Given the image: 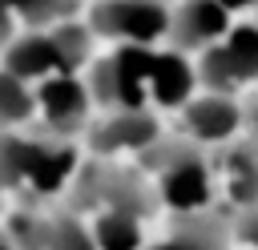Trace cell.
<instances>
[{"instance_id": "6da1fadb", "label": "cell", "mask_w": 258, "mask_h": 250, "mask_svg": "<svg viewBox=\"0 0 258 250\" xmlns=\"http://www.w3.org/2000/svg\"><path fill=\"white\" fill-rule=\"evenodd\" d=\"M202 77L210 93H230L254 81L258 77V28L242 24V28H230L222 44H210L202 56Z\"/></svg>"}, {"instance_id": "cb8c5ba5", "label": "cell", "mask_w": 258, "mask_h": 250, "mask_svg": "<svg viewBox=\"0 0 258 250\" xmlns=\"http://www.w3.org/2000/svg\"><path fill=\"white\" fill-rule=\"evenodd\" d=\"M250 117H254V129H258V105H254V113H250Z\"/></svg>"}, {"instance_id": "603a6c76", "label": "cell", "mask_w": 258, "mask_h": 250, "mask_svg": "<svg viewBox=\"0 0 258 250\" xmlns=\"http://www.w3.org/2000/svg\"><path fill=\"white\" fill-rule=\"evenodd\" d=\"M0 250H12V242H8V238H0Z\"/></svg>"}, {"instance_id": "7a4b0ae2", "label": "cell", "mask_w": 258, "mask_h": 250, "mask_svg": "<svg viewBox=\"0 0 258 250\" xmlns=\"http://www.w3.org/2000/svg\"><path fill=\"white\" fill-rule=\"evenodd\" d=\"M93 28L101 36H117L125 44H153L169 32V12L157 0H105L93 8Z\"/></svg>"}, {"instance_id": "5b68a950", "label": "cell", "mask_w": 258, "mask_h": 250, "mask_svg": "<svg viewBox=\"0 0 258 250\" xmlns=\"http://www.w3.org/2000/svg\"><path fill=\"white\" fill-rule=\"evenodd\" d=\"M169 32L181 48H210L218 36L230 32V12L218 0H185L169 20Z\"/></svg>"}, {"instance_id": "8fae6325", "label": "cell", "mask_w": 258, "mask_h": 250, "mask_svg": "<svg viewBox=\"0 0 258 250\" xmlns=\"http://www.w3.org/2000/svg\"><path fill=\"white\" fill-rule=\"evenodd\" d=\"M44 153V141H20V137H4L0 141V185H16L32 177L36 161Z\"/></svg>"}, {"instance_id": "ac0fdd59", "label": "cell", "mask_w": 258, "mask_h": 250, "mask_svg": "<svg viewBox=\"0 0 258 250\" xmlns=\"http://www.w3.org/2000/svg\"><path fill=\"white\" fill-rule=\"evenodd\" d=\"M77 0H16L12 12H20L28 24H52V20H64L73 12Z\"/></svg>"}, {"instance_id": "ba28073f", "label": "cell", "mask_w": 258, "mask_h": 250, "mask_svg": "<svg viewBox=\"0 0 258 250\" xmlns=\"http://www.w3.org/2000/svg\"><path fill=\"white\" fill-rule=\"evenodd\" d=\"M194 89V69L177 52H153L149 69V101L157 105H181Z\"/></svg>"}, {"instance_id": "5bb4252c", "label": "cell", "mask_w": 258, "mask_h": 250, "mask_svg": "<svg viewBox=\"0 0 258 250\" xmlns=\"http://www.w3.org/2000/svg\"><path fill=\"white\" fill-rule=\"evenodd\" d=\"M153 250H222V230L214 222H189L173 238L157 242Z\"/></svg>"}, {"instance_id": "44dd1931", "label": "cell", "mask_w": 258, "mask_h": 250, "mask_svg": "<svg viewBox=\"0 0 258 250\" xmlns=\"http://www.w3.org/2000/svg\"><path fill=\"white\" fill-rule=\"evenodd\" d=\"M226 12H238V8H250V4H258V0H218Z\"/></svg>"}, {"instance_id": "8992f818", "label": "cell", "mask_w": 258, "mask_h": 250, "mask_svg": "<svg viewBox=\"0 0 258 250\" xmlns=\"http://www.w3.org/2000/svg\"><path fill=\"white\" fill-rule=\"evenodd\" d=\"M185 125L198 141H226L242 125V109L226 93H206V97L185 105Z\"/></svg>"}, {"instance_id": "ffe728a7", "label": "cell", "mask_w": 258, "mask_h": 250, "mask_svg": "<svg viewBox=\"0 0 258 250\" xmlns=\"http://www.w3.org/2000/svg\"><path fill=\"white\" fill-rule=\"evenodd\" d=\"M8 44H12V12L0 8V48H8Z\"/></svg>"}, {"instance_id": "52a82bcc", "label": "cell", "mask_w": 258, "mask_h": 250, "mask_svg": "<svg viewBox=\"0 0 258 250\" xmlns=\"http://www.w3.org/2000/svg\"><path fill=\"white\" fill-rule=\"evenodd\" d=\"M4 73L20 77V81H48L52 73H64L60 65V52L52 44V36H24V40H12L8 44V56H4Z\"/></svg>"}, {"instance_id": "30bf717a", "label": "cell", "mask_w": 258, "mask_h": 250, "mask_svg": "<svg viewBox=\"0 0 258 250\" xmlns=\"http://www.w3.org/2000/svg\"><path fill=\"white\" fill-rule=\"evenodd\" d=\"M97 250H141V222L125 210H105L93 226Z\"/></svg>"}, {"instance_id": "7402d4cb", "label": "cell", "mask_w": 258, "mask_h": 250, "mask_svg": "<svg viewBox=\"0 0 258 250\" xmlns=\"http://www.w3.org/2000/svg\"><path fill=\"white\" fill-rule=\"evenodd\" d=\"M0 8H8V12H12V8H16V0H0Z\"/></svg>"}, {"instance_id": "3957f363", "label": "cell", "mask_w": 258, "mask_h": 250, "mask_svg": "<svg viewBox=\"0 0 258 250\" xmlns=\"http://www.w3.org/2000/svg\"><path fill=\"white\" fill-rule=\"evenodd\" d=\"M210 190H214V181H210V169H206L202 157H194V153H169L161 161V198L173 210H181V214L202 210L210 202Z\"/></svg>"}, {"instance_id": "9c48e42d", "label": "cell", "mask_w": 258, "mask_h": 250, "mask_svg": "<svg viewBox=\"0 0 258 250\" xmlns=\"http://www.w3.org/2000/svg\"><path fill=\"white\" fill-rule=\"evenodd\" d=\"M153 133H157V125L145 109H113L109 121L97 129V145L101 149H141L153 141Z\"/></svg>"}, {"instance_id": "2e32d148", "label": "cell", "mask_w": 258, "mask_h": 250, "mask_svg": "<svg viewBox=\"0 0 258 250\" xmlns=\"http://www.w3.org/2000/svg\"><path fill=\"white\" fill-rule=\"evenodd\" d=\"M48 36H52V44H56V52H60L64 73L85 60V52H89V28H81V24H56Z\"/></svg>"}, {"instance_id": "4fadbf2b", "label": "cell", "mask_w": 258, "mask_h": 250, "mask_svg": "<svg viewBox=\"0 0 258 250\" xmlns=\"http://www.w3.org/2000/svg\"><path fill=\"white\" fill-rule=\"evenodd\" d=\"M69 173H73V153H69L64 145H44V153H40L28 185H32L36 194H48V190H56Z\"/></svg>"}, {"instance_id": "d6986e66", "label": "cell", "mask_w": 258, "mask_h": 250, "mask_svg": "<svg viewBox=\"0 0 258 250\" xmlns=\"http://www.w3.org/2000/svg\"><path fill=\"white\" fill-rule=\"evenodd\" d=\"M44 242H48V222H40L32 214L12 218V250L16 246L20 250H44Z\"/></svg>"}, {"instance_id": "9a60e30c", "label": "cell", "mask_w": 258, "mask_h": 250, "mask_svg": "<svg viewBox=\"0 0 258 250\" xmlns=\"http://www.w3.org/2000/svg\"><path fill=\"white\" fill-rule=\"evenodd\" d=\"M32 113V93L20 77L12 73H0V125H12V121H24Z\"/></svg>"}, {"instance_id": "277c9868", "label": "cell", "mask_w": 258, "mask_h": 250, "mask_svg": "<svg viewBox=\"0 0 258 250\" xmlns=\"http://www.w3.org/2000/svg\"><path fill=\"white\" fill-rule=\"evenodd\" d=\"M40 113H44V121L56 129V133H73L81 121H85V113H89V85H81L77 77H69V73H52L48 81H40Z\"/></svg>"}, {"instance_id": "7c38bea8", "label": "cell", "mask_w": 258, "mask_h": 250, "mask_svg": "<svg viewBox=\"0 0 258 250\" xmlns=\"http://www.w3.org/2000/svg\"><path fill=\"white\" fill-rule=\"evenodd\" d=\"M226 190L238 206H258V153L234 149L226 157Z\"/></svg>"}, {"instance_id": "e0dca14e", "label": "cell", "mask_w": 258, "mask_h": 250, "mask_svg": "<svg viewBox=\"0 0 258 250\" xmlns=\"http://www.w3.org/2000/svg\"><path fill=\"white\" fill-rule=\"evenodd\" d=\"M44 250H97V242H93V234H89L81 222L56 218V222H48V242H44Z\"/></svg>"}]
</instances>
